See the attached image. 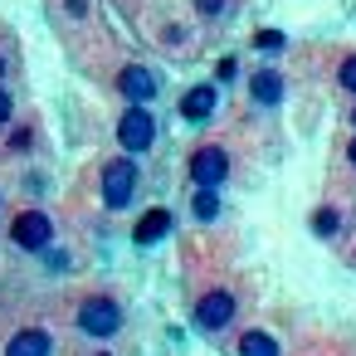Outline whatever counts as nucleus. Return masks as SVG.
Wrapping results in <instances>:
<instances>
[{
    "instance_id": "f257e3e1",
    "label": "nucleus",
    "mask_w": 356,
    "mask_h": 356,
    "mask_svg": "<svg viewBox=\"0 0 356 356\" xmlns=\"http://www.w3.org/2000/svg\"><path fill=\"white\" fill-rule=\"evenodd\" d=\"M122 327H127V307L113 293H88L74 307V332L88 337V341H98V346H108L113 337H122Z\"/></svg>"
},
{
    "instance_id": "f03ea898",
    "label": "nucleus",
    "mask_w": 356,
    "mask_h": 356,
    "mask_svg": "<svg viewBox=\"0 0 356 356\" xmlns=\"http://www.w3.org/2000/svg\"><path fill=\"white\" fill-rule=\"evenodd\" d=\"M137 191H142V166H137V156L122 152V156H108V161L98 166V200H103L108 215L132 210Z\"/></svg>"
},
{
    "instance_id": "7ed1b4c3",
    "label": "nucleus",
    "mask_w": 356,
    "mask_h": 356,
    "mask_svg": "<svg viewBox=\"0 0 356 356\" xmlns=\"http://www.w3.org/2000/svg\"><path fill=\"white\" fill-rule=\"evenodd\" d=\"M113 132H118V147H122L127 156H137V161H142V156L156 147V137H161V127H156V118H152L147 103H127V108L118 113Z\"/></svg>"
},
{
    "instance_id": "20e7f679",
    "label": "nucleus",
    "mask_w": 356,
    "mask_h": 356,
    "mask_svg": "<svg viewBox=\"0 0 356 356\" xmlns=\"http://www.w3.org/2000/svg\"><path fill=\"white\" fill-rule=\"evenodd\" d=\"M234 312H239V298H234V288L215 283V288H205V293L195 298V307H191V322H195L205 337H220V332H229Z\"/></svg>"
},
{
    "instance_id": "39448f33",
    "label": "nucleus",
    "mask_w": 356,
    "mask_h": 356,
    "mask_svg": "<svg viewBox=\"0 0 356 356\" xmlns=\"http://www.w3.org/2000/svg\"><path fill=\"white\" fill-rule=\"evenodd\" d=\"M10 244L25 249V254H49L54 249V215L44 205H25L10 220Z\"/></svg>"
},
{
    "instance_id": "423d86ee",
    "label": "nucleus",
    "mask_w": 356,
    "mask_h": 356,
    "mask_svg": "<svg viewBox=\"0 0 356 356\" xmlns=\"http://www.w3.org/2000/svg\"><path fill=\"white\" fill-rule=\"evenodd\" d=\"M229 171H234V161H229V152H225L220 142L195 147V152H191V161H186L191 186H205V191H220V186L229 181Z\"/></svg>"
},
{
    "instance_id": "0eeeda50",
    "label": "nucleus",
    "mask_w": 356,
    "mask_h": 356,
    "mask_svg": "<svg viewBox=\"0 0 356 356\" xmlns=\"http://www.w3.org/2000/svg\"><path fill=\"white\" fill-rule=\"evenodd\" d=\"M113 88L122 93V103H147V108H152V98L161 93V83H156V74H152L147 64H122L118 79H113Z\"/></svg>"
},
{
    "instance_id": "6e6552de",
    "label": "nucleus",
    "mask_w": 356,
    "mask_h": 356,
    "mask_svg": "<svg viewBox=\"0 0 356 356\" xmlns=\"http://www.w3.org/2000/svg\"><path fill=\"white\" fill-rule=\"evenodd\" d=\"M176 113H181V122H191V127L210 122V118L220 113V83H191V88L181 93Z\"/></svg>"
},
{
    "instance_id": "1a4fd4ad",
    "label": "nucleus",
    "mask_w": 356,
    "mask_h": 356,
    "mask_svg": "<svg viewBox=\"0 0 356 356\" xmlns=\"http://www.w3.org/2000/svg\"><path fill=\"white\" fill-rule=\"evenodd\" d=\"M0 356H59V341H54L49 327L30 322V327H20V332H10V341H6V351H0Z\"/></svg>"
},
{
    "instance_id": "9d476101",
    "label": "nucleus",
    "mask_w": 356,
    "mask_h": 356,
    "mask_svg": "<svg viewBox=\"0 0 356 356\" xmlns=\"http://www.w3.org/2000/svg\"><path fill=\"white\" fill-rule=\"evenodd\" d=\"M171 229H176V210H171V205H152L147 215H137L132 244H137V249H152V244H161Z\"/></svg>"
},
{
    "instance_id": "9b49d317",
    "label": "nucleus",
    "mask_w": 356,
    "mask_h": 356,
    "mask_svg": "<svg viewBox=\"0 0 356 356\" xmlns=\"http://www.w3.org/2000/svg\"><path fill=\"white\" fill-rule=\"evenodd\" d=\"M283 88H288V79H283L278 69H259V74L249 79V103H254V108H278V103H283Z\"/></svg>"
},
{
    "instance_id": "f8f14e48",
    "label": "nucleus",
    "mask_w": 356,
    "mask_h": 356,
    "mask_svg": "<svg viewBox=\"0 0 356 356\" xmlns=\"http://www.w3.org/2000/svg\"><path fill=\"white\" fill-rule=\"evenodd\" d=\"M234 356H283V346L268 327H244L239 341H234Z\"/></svg>"
},
{
    "instance_id": "ddd939ff",
    "label": "nucleus",
    "mask_w": 356,
    "mask_h": 356,
    "mask_svg": "<svg viewBox=\"0 0 356 356\" xmlns=\"http://www.w3.org/2000/svg\"><path fill=\"white\" fill-rule=\"evenodd\" d=\"M220 210H225L220 191H205V186H195V195H191V220H200V225H215V220H220Z\"/></svg>"
},
{
    "instance_id": "4468645a",
    "label": "nucleus",
    "mask_w": 356,
    "mask_h": 356,
    "mask_svg": "<svg viewBox=\"0 0 356 356\" xmlns=\"http://www.w3.org/2000/svg\"><path fill=\"white\" fill-rule=\"evenodd\" d=\"M341 225H346V220H341L337 205H317V210H312V234H317V239H337Z\"/></svg>"
},
{
    "instance_id": "2eb2a0df",
    "label": "nucleus",
    "mask_w": 356,
    "mask_h": 356,
    "mask_svg": "<svg viewBox=\"0 0 356 356\" xmlns=\"http://www.w3.org/2000/svg\"><path fill=\"white\" fill-rule=\"evenodd\" d=\"M254 49H259V54H283V49H288V35H283V30H259V35H254Z\"/></svg>"
},
{
    "instance_id": "dca6fc26",
    "label": "nucleus",
    "mask_w": 356,
    "mask_h": 356,
    "mask_svg": "<svg viewBox=\"0 0 356 356\" xmlns=\"http://www.w3.org/2000/svg\"><path fill=\"white\" fill-rule=\"evenodd\" d=\"M337 88H341L346 98H356V49H351V54L337 64Z\"/></svg>"
},
{
    "instance_id": "f3484780",
    "label": "nucleus",
    "mask_w": 356,
    "mask_h": 356,
    "mask_svg": "<svg viewBox=\"0 0 356 356\" xmlns=\"http://www.w3.org/2000/svg\"><path fill=\"white\" fill-rule=\"evenodd\" d=\"M10 118H15V98H10L6 83H0V127H10Z\"/></svg>"
},
{
    "instance_id": "a211bd4d",
    "label": "nucleus",
    "mask_w": 356,
    "mask_h": 356,
    "mask_svg": "<svg viewBox=\"0 0 356 356\" xmlns=\"http://www.w3.org/2000/svg\"><path fill=\"white\" fill-rule=\"evenodd\" d=\"M30 142H35L30 127H15V132H10V152H30Z\"/></svg>"
},
{
    "instance_id": "6ab92c4d",
    "label": "nucleus",
    "mask_w": 356,
    "mask_h": 356,
    "mask_svg": "<svg viewBox=\"0 0 356 356\" xmlns=\"http://www.w3.org/2000/svg\"><path fill=\"white\" fill-rule=\"evenodd\" d=\"M195 10H200L205 20H215V15H225V0H195Z\"/></svg>"
},
{
    "instance_id": "aec40b11",
    "label": "nucleus",
    "mask_w": 356,
    "mask_h": 356,
    "mask_svg": "<svg viewBox=\"0 0 356 356\" xmlns=\"http://www.w3.org/2000/svg\"><path fill=\"white\" fill-rule=\"evenodd\" d=\"M64 10H69V20H83L88 15V0H64Z\"/></svg>"
},
{
    "instance_id": "412c9836",
    "label": "nucleus",
    "mask_w": 356,
    "mask_h": 356,
    "mask_svg": "<svg viewBox=\"0 0 356 356\" xmlns=\"http://www.w3.org/2000/svg\"><path fill=\"white\" fill-rule=\"evenodd\" d=\"M346 161H351V166H356V137H351V142H346Z\"/></svg>"
},
{
    "instance_id": "4be33fe9",
    "label": "nucleus",
    "mask_w": 356,
    "mask_h": 356,
    "mask_svg": "<svg viewBox=\"0 0 356 356\" xmlns=\"http://www.w3.org/2000/svg\"><path fill=\"white\" fill-rule=\"evenodd\" d=\"M88 356H113V351H108V346H98V351H88Z\"/></svg>"
},
{
    "instance_id": "5701e85b",
    "label": "nucleus",
    "mask_w": 356,
    "mask_h": 356,
    "mask_svg": "<svg viewBox=\"0 0 356 356\" xmlns=\"http://www.w3.org/2000/svg\"><path fill=\"white\" fill-rule=\"evenodd\" d=\"M351 127H356V103H351Z\"/></svg>"
},
{
    "instance_id": "b1692460",
    "label": "nucleus",
    "mask_w": 356,
    "mask_h": 356,
    "mask_svg": "<svg viewBox=\"0 0 356 356\" xmlns=\"http://www.w3.org/2000/svg\"><path fill=\"white\" fill-rule=\"evenodd\" d=\"M0 69H6V54H0Z\"/></svg>"
},
{
    "instance_id": "393cba45",
    "label": "nucleus",
    "mask_w": 356,
    "mask_h": 356,
    "mask_svg": "<svg viewBox=\"0 0 356 356\" xmlns=\"http://www.w3.org/2000/svg\"><path fill=\"white\" fill-rule=\"evenodd\" d=\"M0 205H6V200H0Z\"/></svg>"
}]
</instances>
